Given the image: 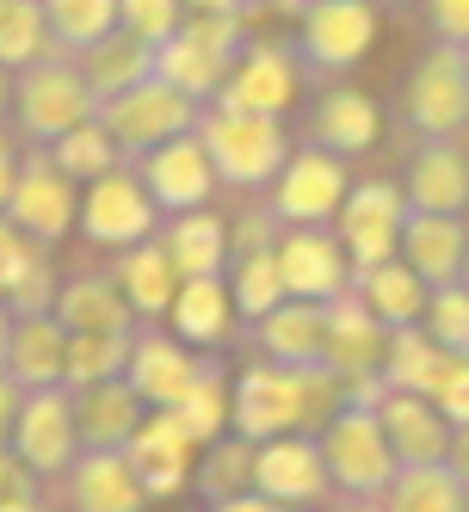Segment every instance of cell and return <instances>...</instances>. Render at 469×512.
<instances>
[{
  "mask_svg": "<svg viewBox=\"0 0 469 512\" xmlns=\"http://www.w3.org/2000/svg\"><path fill=\"white\" fill-rule=\"evenodd\" d=\"M235 408L229 426L241 438H278V432H321L340 408H346V383L328 371V364H272L254 358L247 371L229 383Z\"/></svg>",
  "mask_w": 469,
  "mask_h": 512,
  "instance_id": "6da1fadb",
  "label": "cell"
},
{
  "mask_svg": "<svg viewBox=\"0 0 469 512\" xmlns=\"http://www.w3.org/2000/svg\"><path fill=\"white\" fill-rule=\"evenodd\" d=\"M198 142L210 149V167L229 192H266L278 167L291 161L284 118H254V112H229V105H204Z\"/></svg>",
  "mask_w": 469,
  "mask_h": 512,
  "instance_id": "7a4b0ae2",
  "label": "cell"
},
{
  "mask_svg": "<svg viewBox=\"0 0 469 512\" xmlns=\"http://www.w3.org/2000/svg\"><path fill=\"white\" fill-rule=\"evenodd\" d=\"M241 44H247L241 7L235 13H186V25H179L167 44H155V75L179 93H192L198 105H210L223 93Z\"/></svg>",
  "mask_w": 469,
  "mask_h": 512,
  "instance_id": "3957f363",
  "label": "cell"
},
{
  "mask_svg": "<svg viewBox=\"0 0 469 512\" xmlns=\"http://www.w3.org/2000/svg\"><path fill=\"white\" fill-rule=\"evenodd\" d=\"M321 457H328V475H334V494L340 500H383L389 482H395V451H389V432L377 420V408L365 401H346V408L315 432Z\"/></svg>",
  "mask_w": 469,
  "mask_h": 512,
  "instance_id": "277c9868",
  "label": "cell"
},
{
  "mask_svg": "<svg viewBox=\"0 0 469 512\" xmlns=\"http://www.w3.org/2000/svg\"><path fill=\"white\" fill-rule=\"evenodd\" d=\"M13 112H19V130L38 142V149H50L56 136H68L75 124H87L99 112V99L81 81V62L68 50H50L44 62H31L13 75Z\"/></svg>",
  "mask_w": 469,
  "mask_h": 512,
  "instance_id": "5b68a950",
  "label": "cell"
},
{
  "mask_svg": "<svg viewBox=\"0 0 469 512\" xmlns=\"http://www.w3.org/2000/svg\"><path fill=\"white\" fill-rule=\"evenodd\" d=\"M377 44V0H303L291 50L303 75H352Z\"/></svg>",
  "mask_w": 469,
  "mask_h": 512,
  "instance_id": "8992f818",
  "label": "cell"
},
{
  "mask_svg": "<svg viewBox=\"0 0 469 512\" xmlns=\"http://www.w3.org/2000/svg\"><path fill=\"white\" fill-rule=\"evenodd\" d=\"M198 118H204V105H198L192 93L167 87L161 75H149L142 87H130V93H118V99H99V124H105V136L118 142L124 161H136V155L161 149V142L198 130Z\"/></svg>",
  "mask_w": 469,
  "mask_h": 512,
  "instance_id": "52a82bcc",
  "label": "cell"
},
{
  "mask_svg": "<svg viewBox=\"0 0 469 512\" xmlns=\"http://www.w3.org/2000/svg\"><path fill=\"white\" fill-rule=\"evenodd\" d=\"M346 155L321 149V142H297L291 161L278 167V179L266 186V210L284 229H328L340 204H346Z\"/></svg>",
  "mask_w": 469,
  "mask_h": 512,
  "instance_id": "ba28073f",
  "label": "cell"
},
{
  "mask_svg": "<svg viewBox=\"0 0 469 512\" xmlns=\"http://www.w3.org/2000/svg\"><path fill=\"white\" fill-rule=\"evenodd\" d=\"M402 124L426 142V136H463L469 130V68H463V44H439L408 68L402 81Z\"/></svg>",
  "mask_w": 469,
  "mask_h": 512,
  "instance_id": "9c48e42d",
  "label": "cell"
},
{
  "mask_svg": "<svg viewBox=\"0 0 469 512\" xmlns=\"http://www.w3.org/2000/svg\"><path fill=\"white\" fill-rule=\"evenodd\" d=\"M0 216H7L19 235H31L38 247H56L81 216V186L50 161V149L31 142L19 155V173H13V192H7V210Z\"/></svg>",
  "mask_w": 469,
  "mask_h": 512,
  "instance_id": "30bf717a",
  "label": "cell"
},
{
  "mask_svg": "<svg viewBox=\"0 0 469 512\" xmlns=\"http://www.w3.org/2000/svg\"><path fill=\"white\" fill-rule=\"evenodd\" d=\"M155 223H161V210H155L149 186L136 179L130 161H118L112 173H99L93 186H81V216H75V229H81L93 247L124 253V247H136V241H149Z\"/></svg>",
  "mask_w": 469,
  "mask_h": 512,
  "instance_id": "8fae6325",
  "label": "cell"
},
{
  "mask_svg": "<svg viewBox=\"0 0 469 512\" xmlns=\"http://www.w3.org/2000/svg\"><path fill=\"white\" fill-rule=\"evenodd\" d=\"M303 93V62L291 44L278 38H247L223 93H216L210 105H229V112H254V118H284Z\"/></svg>",
  "mask_w": 469,
  "mask_h": 512,
  "instance_id": "7c38bea8",
  "label": "cell"
},
{
  "mask_svg": "<svg viewBox=\"0 0 469 512\" xmlns=\"http://www.w3.org/2000/svg\"><path fill=\"white\" fill-rule=\"evenodd\" d=\"M402 223H408V192L395 186V179H358V186H346L334 235L346 247L352 272H365L377 260H395V253H402Z\"/></svg>",
  "mask_w": 469,
  "mask_h": 512,
  "instance_id": "4fadbf2b",
  "label": "cell"
},
{
  "mask_svg": "<svg viewBox=\"0 0 469 512\" xmlns=\"http://www.w3.org/2000/svg\"><path fill=\"white\" fill-rule=\"evenodd\" d=\"M7 445L44 475V482H56V475L81 457V432H75V395H68V383H50V389H25L19 395V420H13V438Z\"/></svg>",
  "mask_w": 469,
  "mask_h": 512,
  "instance_id": "5bb4252c",
  "label": "cell"
},
{
  "mask_svg": "<svg viewBox=\"0 0 469 512\" xmlns=\"http://www.w3.org/2000/svg\"><path fill=\"white\" fill-rule=\"evenodd\" d=\"M204 364H210V352L186 346L179 334H167V327H155V321H136L124 383L149 401V408H179V401H186V389L204 377Z\"/></svg>",
  "mask_w": 469,
  "mask_h": 512,
  "instance_id": "9a60e30c",
  "label": "cell"
},
{
  "mask_svg": "<svg viewBox=\"0 0 469 512\" xmlns=\"http://www.w3.org/2000/svg\"><path fill=\"white\" fill-rule=\"evenodd\" d=\"M254 488L284 500V506H297V512L334 500V475H328V457H321L315 432L260 438V445H254Z\"/></svg>",
  "mask_w": 469,
  "mask_h": 512,
  "instance_id": "2e32d148",
  "label": "cell"
},
{
  "mask_svg": "<svg viewBox=\"0 0 469 512\" xmlns=\"http://www.w3.org/2000/svg\"><path fill=\"white\" fill-rule=\"evenodd\" d=\"M130 167H136L142 186H149V198H155L161 216L198 210V204L216 198V186H223V179H216V167H210V149L198 142V130L161 142V149H149V155H136Z\"/></svg>",
  "mask_w": 469,
  "mask_h": 512,
  "instance_id": "e0dca14e",
  "label": "cell"
},
{
  "mask_svg": "<svg viewBox=\"0 0 469 512\" xmlns=\"http://www.w3.org/2000/svg\"><path fill=\"white\" fill-rule=\"evenodd\" d=\"M124 457H130V469H136V482H142L149 500L186 494L192 488V469H198V445H192V432L179 426L173 408H149V414H142V426L130 432Z\"/></svg>",
  "mask_w": 469,
  "mask_h": 512,
  "instance_id": "ac0fdd59",
  "label": "cell"
},
{
  "mask_svg": "<svg viewBox=\"0 0 469 512\" xmlns=\"http://www.w3.org/2000/svg\"><path fill=\"white\" fill-rule=\"evenodd\" d=\"M278 272L291 297L334 303L340 290H352V260L334 229H278Z\"/></svg>",
  "mask_w": 469,
  "mask_h": 512,
  "instance_id": "d6986e66",
  "label": "cell"
},
{
  "mask_svg": "<svg viewBox=\"0 0 469 512\" xmlns=\"http://www.w3.org/2000/svg\"><path fill=\"white\" fill-rule=\"evenodd\" d=\"M383 352H389V327L358 303V290H340L328 303V371L340 383H365V377H383Z\"/></svg>",
  "mask_w": 469,
  "mask_h": 512,
  "instance_id": "ffe728a7",
  "label": "cell"
},
{
  "mask_svg": "<svg viewBox=\"0 0 469 512\" xmlns=\"http://www.w3.org/2000/svg\"><path fill=\"white\" fill-rule=\"evenodd\" d=\"M56 482H62L68 512H142L149 506V494H142L124 451H81Z\"/></svg>",
  "mask_w": 469,
  "mask_h": 512,
  "instance_id": "44dd1931",
  "label": "cell"
},
{
  "mask_svg": "<svg viewBox=\"0 0 469 512\" xmlns=\"http://www.w3.org/2000/svg\"><path fill=\"white\" fill-rule=\"evenodd\" d=\"M408 210H432V216H469V155L451 136H426L408 155Z\"/></svg>",
  "mask_w": 469,
  "mask_h": 512,
  "instance_id": "7402d4cb",
  "label": "cell"
},
{
  "mask_svg": "<svg viewBox=\"0 0 469 512\" xmlns=\"http://www.w3.org/2000/svg\"><path fill=\"white\" fill-rule=\"evenodd\" d=\"M377 420H383V432H389V451H395V463H445V451H451V420L432 408V395H420V389H383V401H377Z\"/></svg>",
  "mask_w": 469,
  "mask_h": 512,
  "instance_id": "603a6c76",
  "label": "cell"
},
{
  "mask_svg": "<svg viewBox=\"0 0 469 512\" xmlns=\"http://www.w3.org/2000/svg\"><path fill=\"white\" fill-rule=\"evenodd\" d=\"M254 352L272 364H321L328 358V303L284 297L254 321Z\"/></svg>",
  "mask_w": 469,
  "mask_h": 512,
  "instance_id": "cb8c5ba5",
  "label": "cell"
},
{
  "mask_svg": "<svg viewBox=\"0 0 469 512\" xmlns=\"http://www.w3.org/2000/svg\"><path fill=\"white\" fill-rule=\"evenodd\" d=\"M235 297H229V278L216 272V278H179L173 290V309H167V327L186 346L198 352H223L235 340Z\"/></svg>",
  "mask_w": 469,
  "mask_h": 512,
  "instance_id": "d4e9b609",
  "label": "cell"
},
{
  "mask_svg": "<svg viewBox=\"0 0 469 512\" xmlns=\"http://www.w3.org/2000/svg\"><path fill=\"white\" fill-rule=\"evenodd\" d=\"M75 395V432H81V451H124L130 432L142 426L149 401H142L124 377H105L87 389H68Z\"/></svg>",
  "mask_w": 469,
  "mask_h": 512,
  "instance_id": "484cf974",
  "label": "cell"
},
{
  "mask_svg": "<svg viewBox=\"0 0 469 512\" xmlns=\"http://www.w3.org/2000/svg\"><path fill=\"white\" fill-rule=\"evenodd\" d=\"M50 315L68 327V334H130V327H136V309H130V297L118 290L112 272H75V278H62Z\"/></svg>",
  "mask_w": 469,
  "mask_h": 512,
  "instance_id": "4316f807",
  "label": "cell"
},
{
  "mask_svg": "<svg viewBox=\"0 0 469 512\" xmlns=\"http://www.w3.org/2000/svg\"><path fill=\"white\" fill-rule=\"evenodd\" d=\"M377 136H383V112H377L371 93H358V87H328V93L315 99V112H309V142H321V149L358 161V155L377 149Z\"/></svg>",
  "mask_w": 469,
  "mask_h": 512,
  "instance_id": "83f0119b",
  "label": "cell"
},
{
  "mask_svg": "<svg viewBox=\"0 0 469 512\" xmlns=\"http://www.w3.org/2000/svg\"><path fill=\"white\" fill-rule=\"evenodd\" d=\"M62 364H68V327L50 309L13 315V334H7V358H0V371H7L19 389H50V383H62Z\"/></svg>",
  "mask_w": 469,
  "mask_h": 512,
  "instance_id": "f1b7e54d",
  "label": "cell"
},
{
  "mask_svg": "<svg viewBox=\"0 0 469 512\" xmlns=\"http://www.w3.org/2000/svg\"><path fill=\"white\" fill-rule=\"evenodd\" d=\"M402 260L439 290V284H457L463 278V260H469V223L463 216H432V210H408L402 223Z\"/></svg>",
  "mask_w": 469,
  "mask_h": 512,
  "instance_id": "f546056e",
  "label": "cell"
},
{
  "mask_svg": "<svg viewBox=\"0 0 469 512\" xmlns=\"http://www.w3.org/2000/svg\"><path fill=\"white\" fill-rule=\"evenodd\" d=\"M161 247H167V260L179 266V278H216V272H229V253H235L229 223H223V216H216L210 204L167 216Z\"/></svg>",
  "mask_w": 469,
  "mask_h": 512,
  "instance_id": "4dcf8cb0",
  "label": "cell"
},
{
  "mask_svg": "<svg viewBox=\"0 0 469 512\" xmlns=\"http://www.w3.org/2000/svg\"><path fill=\"white\" fill-rule=\"evenodd\" d=\"M75 62H81V81L93 87V99H118V93H130V87H142L155 75V44L136 38V31H124V25H112Z\"/></svg>",
  "mask_w": 469,
  "mask_h": 512,
  "instance_id": "1f68e13d",
  "label": "cell"
},
{
  "mask_svg": "<svg viewBox=\"0 0 469 512\" xmlns=\"http://www.w3.org/2000/svg\"><path fill=\"white\" fill-rule=\"evenodd\" d=\"M352 290H358V303H365L383 327H414L426 315V297H432V284L402 260V253L365 266V272H352Z\"/></svg>",
  "mask_w": 469,
  "mask_h": 512,
  "instance_id": "d6a6232c",
  "label": "cell"
},
{
  "mask_svg": "<svg viewBox=\"0 0 469 512\" xmlns=\"http://www.w3.org/2000/svg\"><path fill=\"white\" fill-rule=\"evenodd\" d=\"M112 278H118V290L130 297L136 321H167L173 290H179V266L167 260L161 235H149V241L124 247V253H118V266H112Z\"/></svg>",
  "mask_w": 469,
  "mask_h": 512,
  "instance_id": "836d02e7",
  "label": "cell"
},
{
  "mask_svg": "<svg viewBox=\"0 0 469 512\" xmlns=\"http://www.w3.org/2000/svg\"><path fill=\"white\" fill-rule=\"evenodd\" d=\"M229 297H235V315L254 327L266 309H278L291 290H284V272H278V241H260V247H235L229 253Z\"/></svg>",
  "mask_w": 469,
  "mask_h": 512,
  "instance_id": "e575fe53",
  "label": "cell"
},
{
  "mask_svg": "<svg viewBox=\"0 0 469 512\" xmlns=\"http://www.w3.org/2000/svg\"><path fill=\"white\" fill-rule=\"evenodd\" d=\"M192 488L216 506V500H235L254 488V438H241L235 426L223 438L198 445V469H192Z\"/></svg>",
  "mask_w": 469,
  "mask_h": 512,
  "instance_id": "d590c367",
  "label": "cell"
},
{
  "mask_svg": "<svg viewBox=\"0 0 469 512\" xmlns=\"http://www.w3.org/2000/svg\"><path fill=\"white\" fill-rule=\"evenodd\" d=\"M383 512H469V494L451 475V463H408L395 469Z\"/></svg>",
  "mask_w": 469,
  "mask_h": 512,
  "instance_id": "8d00e7d4",
  "label": "cell"
},
{
  "mask_svg": "<svg viewBox=\"0 0 469 512\" xmlns=\"http://www.w3.org/2000/svg\"><path fill=\"white\" fill-rule=\"evenodd\" d=\"M56 50L50 38V19H44V0H0V68H31Z\"/></svg>",
  "mask_w": 469,
  "mask_h": 512,
  "instance_id": "74e56055",
  "label": "cell"
},
{
  "mask_svg": "<svg viewBox=\"0 0 469 512\" xmlns=\"http://www.w3.org/2000/svg\"><path fill=\"white\" fill-rule=\"evenodd\" d=\"M229 408H235V395H229V377H223V358L210 352L204 364V377L186 389V401H179V426L192 432V445H210V438H223L229 432Z\"/></svg>",
  "mask_w": 469,
  "mask_h": 512,
  "instance_id": "f35d334b",
  "label": "cell"
},
{
  "mask_svg": "<svg viewBox=\"0 0 469 512\" xmlns=\"http://www.w3.org/2000/svg\"><path fill=\"white\" fill-rule=\"evenodd\" d=\"M50 161H56L68 179H75V186H93V179H99V173H112L124 155H118V142L105 136V124H99V112H93L87 124H75L68 136L50 142Z\"/></svg>",
  "mask_w": 469,
  "mask_h": 512,
  "instance_id": "ab89813d",
  "label": "cell"
},
{
  "mask_svg": "<svg viewBox=\"0 0 469 512\" xmlns=\"http://www.w3.org/2000/svg\"><path fill=\"white\" fill-rule=\"evenodd\" d=\"M439 358H445V346L432 340L420 321H414V327H389V352H383V383H389V389H420V395H426L432 371H439Z\"/></svg>",
  "mask_w": 469,
  "mask_h": 512,
  "instance_id": "60d3db41",
  "label": "cell"
},
{
  "mask_svg": "<svg viewBox=\"0 0 469 512\" xmlns=\"http://www.w3.org/2000/svg\"><path fill=\"white\" fill-rule=\"evenodd\" d=\"M130 334H68V364H62V383L68 389H87V383H105V377H124L130 364Z\"/></svg>",
  "mask_w": 469,
  "mask_h": 512,
  "instance_id": "b9f144b4",
  "label": "cell"
},
{
  "mask_svg": "<svg viewBox=\"0 0 469 512\" xmlns=\"http://www.w3.org/2000/svg\"><path fill=\"white\" fill-rule=\"evenodd\" d=\"M44 19H50L56 50L81 56L87 44H99L118 25V0H44Z\"/></svg>",
  "mask_w": 469,
  "mask_h": 512,
  "instance_id": "7bdbcfd3",
  "label": "cell"
},
{
  "mask_svg": "<svg viewBox=\"0 0 469 512\" xmlns=\"http://www.w3.org/2000/svg\"><path fill=\"white\" fill-rule=\"evenodd\" d=\"M420 327H426V334L439 340L445 352H469V284L457 278V284H439V290H432Z\"/></svg>",
  "mask_w": 469,
  "mask_h": 512,
  "instance_id": "ee69618b",
  "label": "cell"
},
{
  "mask_svg": "<svg viewBox=\"0 0 469 512\" xmlns=\"http://www.w3.org/2000/svg\"><path fill=\"white\" fill-rule=\"evenodd\" d=\"M186 0H118V25L136 31V38H149V44H167L179 25H186Z\"/></svg>",
  "mask_w": 469,
  "mask_h": 512,
  "instance_id": "f6af8a7d",
  "label": "cell"
},
{
  "mask_svg": "<svg viewBox=\"0 0 469 512\" xmlns=\"http://www.w3.org/2000/svg\"><path fill=\"white\" fill-rule=\"evenodd\" d=\"M426 395L451 426H469V352H445L432 383H426Z\"/></svg>",
  "mask_w": 469,
  "mask_h": 512,
  "instance_id": "bcb514c9",
  "label": "cell"
},
{
  "mask_svg": "<svg viewBox=\"0 0 469 512\" xmlns=\"http://www.w3.org/2000/svg\"><path fill=\"white\" fill-rule=\"evenodd\" d=\"M38 482H44L38 469H31L13 445H0V506H13V500H38V494H44Z\"/></svg>",
  "mask_w": 469,
  "mask_h": 512,
  "instance_id": "7dc6e473",
  "label": "cell"
},
{
  "mask_svg": "<svg viewBox=\"0 0 469 512\" xmlns=\"http://www.w3.org/2000/svg\"><path fill=\"white\" fill-rule=\"evenodd\" d=\"M439 44H469V0H420Z\"/></svg>",
  "mask_w": 469,
  "mask_h": 512,
  "instance_id": "c3c4849f",
  "label": "cell"
},
{
  "mask_svg": "<svg viewBox=\"0 0 469 512\" xmlns=\"http://www.w3.org/2000/svg\"><path fill=\"white\" fill-rule=\"evenodd\" d=\"M210 512H297V506H284V500H272V494H260V488H247V494H235V500H216Z\"/></svg>",
  "mask_w": 469,
  "mask_h": 512,
  "instance_id": "681fc988",
  "label": "cell"
},
{
  "mask_svg": "<svg viewBox=\"0 0 469 512\" xmlns=\"http://www.w3.org/2000/svg\"><path fill=\"white\" fill-rule=\"evenodd\" d=\"M19 383L7 377V371H0V445H7V438H13V420H19Z\"/></svg>",
  "mask_w": 469,
  "mask_h": 512,
  "instance_id": "f907efd6",
  "label": "cell"
},
{
  "mask_svg": "<svg viewBox=\"0 0 469 512\" xmlns=\"http://www.w3.org/2000/svg\"><path fill=\"white\" fill-rule=\"evenodd\" d=\"M445 463H451V475H457L463 494H469V426H451V451H445Z\"/></svg>",
  "mask_w": 469,
  "mask_h": 512,
  "instance_id": "816d5d0a",
  "label": "cell"
},
{
  "mask_svg": "<svg viewBox=\"0 0 469 512\" xmlns=\"http://www.w3.org/2000/svg\"><path fill=\"white\" fill-rule=\"evenodd\" d=\"M13 173H19V149H13V136H0V210H7V192H13Z\"/></svg>",
  "mask_w": 469,
  "mask_h": 512,
  "instance_id": "f5cc1de1",
  "label": "cell"
},
{
  "mask_svg": "<svg viewBox=\"0 0 469 512\" xmlns=\"http://www.w3.org/2000/svg\"><path fill=\"white\" fill-rule=\"evenodd\" d=\"M7 334H13V309L0 303V358H7Z\"/></svg>",
  "mask_w": 469,
  "mask_h": 512,
  "instance_id": "db71d44e",
  "label": "cell"
},
{
  "mask_svg": "<svg viewBox=\"0 0 469 512\" xmlns=\"http://www.w3.org/2000/svg\"><path fill=\"white\" fill-rule=\"evenodd\" d=\"M13 105V68H0V112Z\"/></svg>",
  "mask_w": 469,
  "mask_h": 512,
  "instance_id": "11a10c76",
  "label": "cell"
},
{
  "mask_svg": "<svg viewBox=\"0 0 469 512\" xmlns=\"http://www.w3.org/2000/svg\"><path fill=\"white\" fill-rule=\"evenodd\" d=\"M340 512H383V500H340Z\"/></svg>",
  "mask_w": 469,
  "mask_h": 512,
  "instance_id": "9f6ffc18",
  "label": "cell"
},
{
  "mask_svg": "<svg viewBox=\"0 0 469 512\" xmlns=\"http://www.w3.org/2000/svg\"><path fill=\"white\" fill-rule=\"evenodd\" d=\"M377 7H414V0H377Z\"/></svg>",
  "mask_w": 469,
  "mask_h": 512,
  "instance_id": "6f0895ef",
  "label": "cell"
},
{
  "mask_svg": "<svg viewBox=\"0 0 469 512\" xmlns=\"http://www.w3.org/2000/svg\"><path fill=\"white\" fill-rule=\"evenodd\" d=\"M463 284H469V260H463Z\"/></svg>",
  "mask_w": 469,
  "mask_h": 512,
  "instance_id": "680465c9",
  "label": "cell"
},
{
  "mask_svg": "<svg viewBox=\"0 0 469 512\" xmlns=\"http://www.w3.org/2000/svg\"><path fill=\"white\" fill-rule=\"evenodd\" d=\"M463 68H469V44H463Z\"/></svg>",
  "mask_w": 469,
  "mask_h": 512,
  "instance_id": "91938a15",
  "label": "cell"
},
{
  "mask_svg": "<svg viewBox=\"0 0 469 512\" xmlns=\"http://www.w3.org/2000/svg\"><path fill=\"white\" fill-rule=\"evenodd\" d=\"M62 512H68V506H62Z\"/></svg>",
  "mask_w": 469,
  "mask_h": 512,
  "instance_id": "94428289",
  "label": "cell"
}]
</instances>
